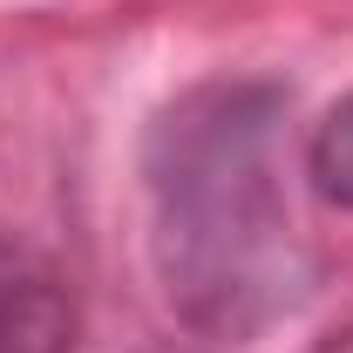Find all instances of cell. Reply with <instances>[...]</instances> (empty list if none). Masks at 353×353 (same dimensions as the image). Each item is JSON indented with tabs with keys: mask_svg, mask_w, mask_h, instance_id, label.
Returning <instances> with one entry per match:
<instances>
[{
	"mask_svg": "<svg viewBox=\"0 0 353 353\" xmlns=\"http://www.w3.org/2000/svg\"><path fill=\"white\" fill-rule=\"evenodd\" d=\"M285 157L292 95L265 75L183 88L143 136L150 265L170 312L204 340H259L312 292Z\"/></svg>",
	"mask_w": 353,
	"mask_h": 353,
	"instance_id": "6da1fadb",
	"label": "cell"
},
{
	"mask_svg": "<svg viewBox=\"0 0 353 353\" xmlns=\"http://www.w3.org/2000/svg\"><path fill=\"white\" fill-rule=\"evenodd\" d=\"M75 299L34 252H0V353H68Z\"/></svg>",
	"mask_w": 353,
	"mask_h": 353,
	"instance_id": "7a4b0ae2",
	"label": "cell"
},
{
	"mask_svg": "<svg viewBox=\"0 0 353 353\" xmlns=\"http://www.w3.org/2000/svg\"><path fill=\"white\" fill-rule=\"evenodd\" d=\"M306 176H312V190L326 204L353 211V88L319 116V130L306 143Z\"/></svg>",
	"mask_w": 353,
	"mask_h": 353,
	"instance_id": "3957f363",
	"label": "cell"
},
{
	"mask_svg": "<svg viewBox=\"0 0 353 353\" xmlns=\"http://www.w3.org/2000/svg\"><path fill=\"white\" fill-rule=\"evenodd\" d=\"M319 353H353V326H340V333H333V340H326Z\"/></svg>",
	"mask_w": 353,
	"mask_h": 353,
	"instance_id": "277c9868",
	"label": "cell"
}]
</instances>
